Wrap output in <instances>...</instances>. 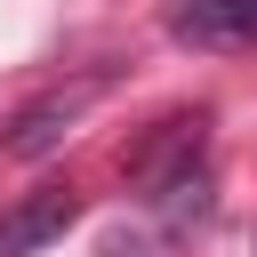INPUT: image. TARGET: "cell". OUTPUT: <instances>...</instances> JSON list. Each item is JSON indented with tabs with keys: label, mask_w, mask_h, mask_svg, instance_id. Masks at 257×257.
Segmentation results:
<instances>
[{
	"label": "cell",
	"mask_w": 257,
	"mask_h": 257,
	"mask_svg": "<svg viewBox=\"0 0 257 257\" xmlns=\"http://www.w3.org/2000/svg\"><path fill=\"white\" fill-rule=\"evenodd\" d=\"M201 137H209V112H169V120H153L137 145H128V177L137 185H153V193H169V185H185V177H201L193 161H201Z\"/></svg>",
	"instance_id": "1"
},
{
	"label": "cell",
	"mask_w": 257,
	"mask_h": 257,
	"mask_svg": "<svg viewBox=\"0 0 257 257\" xmlns=\"http://www.w3.org/2000/svg\"><path fill=\"white\" fill-rule=\"evenodd\" d=\"M96 88H104V72H88V80H72V88H48V96H32V104L8 120L0 153H8V161H40V153H56V145L72 137V120L96 104Z\"/></svg>",
	"instance_id": "2"
},
{
	"label": "cell",
	"mask_w": 257,
	"mask_h": 257,
	"mask_svg": "<svg viewBox=\"0 0 257 257\" xmlns=\"http://www.w3.org/2000/svg\"><path fill=\"white\" fill-rule=\"evenodd\" d=\"M72 217H80V193H72V185H48V193L16 201V209L0 217V257H32V249L64 241V225H72Z\"/></svg>",
	"instance_id": "3"
},
{
	"label": "cell",
	"mask_w": 257,
	"mask_h": 257,
	"mask_svg": "<svg viewBox=\"0 0 257 257\" xmlns=\"http://www.w3.org/2000/svg\"><path fill=\"white\" fill-rule=\"evenodd\" d=\"M169 32L193 48H257V0H177Z\"/></svg>",
	"instance_id": "4"
}]
</instances>
